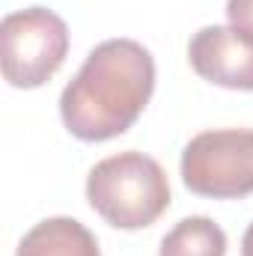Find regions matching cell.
Instances as JSON below:
<instances>
[{
	"instance_id": "cell-1",
	"label": "cell",
	"mask_w": 253,
	"mask_h": 256,
	"mask_svg": "<svg viewBox=\"0 0 253 256\" xmlns=\"http://www.w3.org/2000/svg\"><path fill=\"white\" fill-rule=\"evenodd\" d=\"M155 90V60L134 39H108L90 51L60 96L66 128L86 143L126 134Z\"/></svg>"
},
{
	"instance_id": "cell-2",
	"label": "cell",
	"mask_w": 253,
	"mask_h": 256,
	"mask_svg": "<svg viewBox=\"0 0 253 256\" xmlns=\"http://www.w3.org/2000/svg\"><path fill=\"white\" fill-rule=\"evenodd\" d=\"M90 206L116 230L152 226L170 206V182L161 164L143 152H120L86 176Z\"/></svg>"
},
{
	"instance_id": "cell-3",
	"label": "cell",
	"mask_w": 253,
	"mask_h": 256,
	"mask_svg": "<svg viewBox=\"0 0 253 256\" xmlns=\"http://www.w3.org/2000/svg\"><path fill=\"white\" fill-rule=\"evenodd\" d=\"M68 54L66 21L45 9L30 6L9 12L0 21V66L3 78L15 90H36L48 84Z\"/></svg>"
},
{
	"instance_id": "cell-4",
	"label": "cell",
	"mask_w": 253,
	"mask_h": 256,
	"mask_svg": "<svg viewBox=\"0 0 253 256\" xmlns=\"http://www.w3.org/2000/svg\"><path fill=\"white\" fill-rule=\"evenodd\" d=\"M182 182L196 196H250L253 128H214L196 134L182 152Z\"/></svg>"
},
{
	"instance_id": "cell-5",
	"label": "cell",
	"mask_w": 253,
	"mask_h": 256,
	"mask_svg": "<svg viewBox=\"0 0 253 256\" xmlns=\"http://www.w3.org/2000/svg\"><path fill=\"white\" fill-rule=\"evenodd\" d=\"M194 72L218 86L253 92V36L226 24H212L194 33L188 45Z\"/></svg>"
},
{
	"instance_id": "cell-6",
	"label": "cell",
	"mask_w": 253,
	"mask_h": 256,
	"mask_svg": "<svg viewBox=\"0 0 253 256\" xmlns=\"http://www.w3.org/2000/svg\"><path fill=\"white\" fill-rule=\"evenodd\" d=\"M15 256H102L96 236L74 218H48L18 244Z\"/></svg>"
},
{
	"instance_id": "cell-7",
	"label": "cell",
	"mask_w": 253,
	"mask_h": 256,
	"mask_svg": "<svg viewBox=\"0 0 253 256\" xmlns=\"http://www.w3.org/2000/svg\"><path fill=\"white\" fill-rule=\"evenodd\" d=\"M161 256H226V232L212 218H185L161 238Z\"/></svg>"
},
{
	"instance_id": "cell-8",
	"label": "cell",
	"mask_w": 253,
	"mask_h": 256,
	"mask_svg": "<svg viewBox=\"0 0 253 256\" xmlns=\"http://www.w3.org/2000/svg\"><path fill=\"white\" fill-rule=\"evenodd\" d=\"M226 18L232 27L253 36V0H226Z\"/></svg>"
},
{
	"instance_id": "cell-9",
	"label": "cell",
	"mask_w": 253,
	"mask_h": 256,
	"mask_svg": "<svg viewBox=\"0 0 253 256\" xmlns=\"http://www.w3.org/2000/svg\"><path fill=\"white\" fill-rule=\"evenodd\" d=\"M242 256H253V224L244 230V238H242Z\"/></svg>"
}]
</instances>
